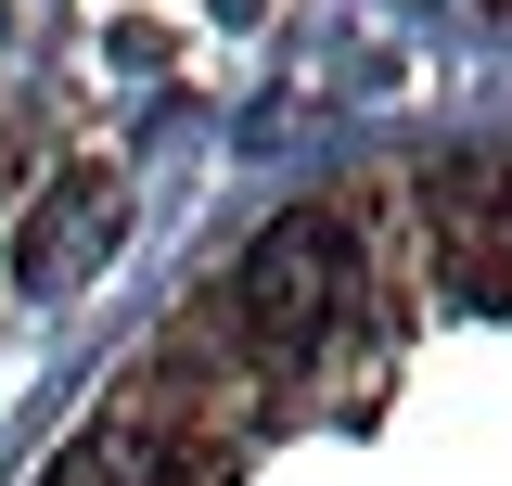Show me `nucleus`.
I'll use <instances>...</instances> for the list:
<instances>
[{
	"instance_id": "3",
	"label": "nucleus",
	"mask_w": 512,
	"mask_h": 486,
	"mask_svg": "<svg viewBox=\"0 0 512 486\" xmlns=\"http://www.w3.org/2000/svg\"><path fill=\"white\" fill-rule=\"evenodd\" d=\"M167 474H180V435L154 423L141 397H116V410H103V423L52 461V486H167Z\"/></svg>"
},
{
	"instance_id": "4",
	"label": "nucleus",
	"mask_w": 512,
	"mask_h": 486,
	"mask_svg": "<svg viewBox=\"0 0 512 486\" xmlns=\"http://www.w3.org/2000/svg\"><path fill=\"white\" fill-rule=\"evenodd\" d=\"M448 282H461L474 307H500V320H512V167H500V205H487V231L448 256Z\"/></svg>"
},
{
	"instance_id": "1",
	"label": "nucleus",
	"mask_w": 512,
	"mask_h": 486,
	"mask_svg": "<svg viewBox=\"0 0 512 486\" xmlns=\"http://www.w3.org/2000/svg\"><path fill=\"white\" fill-rule=\"evenodd\" d=\"M231 320H244V346L269 371H295L308 346H333L359 307H372V243L346 205H282L269 231L244 243V269H231Z\"/></svg>"
},
{
	"instance_id": "2",
	"label": "nucleus",
	"mask_w": 512,
	"mask_h": 486,
	"mask_svg": "<svg viewBox=\"0 0 512 486\" xmlns=\"http://www.w3.org/2000/svg\"><path fill=\"white\" fill-rule=\"evenodd\" d=\"M116 243H128V180H90V167H77V180H52L39 205H26V231H13V282H26V295H77Z\"/></svg>"
}]
</instances>
